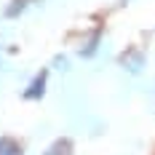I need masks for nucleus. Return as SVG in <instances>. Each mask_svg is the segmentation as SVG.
<instances>
[{"label": "nucleus", "mask_w": 155, "mask_h": 155, "mask_svg": "<svg viewBox=\"0 0 155 155\" xmlns=\"http://www.w3.org/2000/svg\"><path fill=\"white\" fill-rule=\"evenodd\" d=\"M96 43H99V32H94V38L80 48V54H83V56H94V54H96Z\"/></svg>", "instance_id": "39448f33"}, {"label": "nucleus", "mask_w": 155, "mask_h": 155, "mask_svg": "<svg viewBox=\"0 0 155 155\" xmlns=\"http://www.w3.org/2000/svg\"><path fill=\"white\" fill-rule=\"evenodd\" d=\"M24 3H27V0H19V3H14V5H11V8L5 11V14H8V16H16L19 11H21V8H24Z\"/></svg>", "instance_id": "423d86ee"}, {"label": "nucleus", "mask_w": 155, "mask_h": 155, "mask_svg": "<svg viewBox=\"0 0 155 155\" xmlns=\"http://www.w3.org/2000/svg\"><path fill=\"white\" fill-rule=\"evenodd\" d=\"M46 83H48V70H43V72H40V75H38L30 86H27L24 99H40V96L46 94Z\"/></svg>", "instance_id": "f257e3e1"}, {"label": "nucleus", "mask_w": 155, "mask_h": 155, "mask_svg": "<svg viewBox=\"0 0 155 155\" xmlns=\"http://www.w3.org/2000/svg\"><path fill=\"white\" fill-rule=\"evenodd\" d=\"M120 64H123L128 72H139L142 67H144V56H142L139 51H128V54L120 56Z\"/></svg>", "instance_id": "f03ea898"}, {"label": "nucleus", "mask_w": 155, "mask_h": 155, "mask_svg": "<svg viewBox=\"0 0 155 155\" xmlns=\"http://www.w3.org/2000/svg\"><path fill=\"white\" fill-rule=\"evenodd\" d=\"M0 155H21L19 142H14L11 137H0Z\"/></svg>", "instance_id": "7ed1b4c3"}, {"label": "nucleus", "mask_w": 155, "mask_h": 155, "mask_svg": "<svg viewBox=\"0 0 155 155\" xmlns=\"http://www.w3.org/2000/svg\"><path fill=\"white\" fill-rule=\"evenodd\" d=\"M46 155H70V142H67V139L54 142V144L46 150Z\"/></svg>", "instance_id": "20e7f679"}]
</instances>
